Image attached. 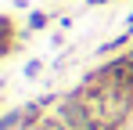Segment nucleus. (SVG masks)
I'll return each mask as SVG.
<instances>
[{
	"instance_id": "nucleus-1",
	"label": "nucleus",
	"mask_w": 133,
	"mask_h": 130,
	"mask_svg": "<svg viewBox=\"0 0 133 130\" xmlns=\"http://www.w3.org/2000/svg\"><path fill=\"white\" fill-rule=\"evenodd\" d=\"M4 54H11L15 51V18L11 15H4V47H0Z\"/></svg>"
},
{
	"instance_id": "nucleus-2",
	"label": "nucleus",
	"mask_w": 133,
	"mask_h": 130,
	"mask_svg": "<svg viewBox=\"0 0 133 130\" xmlns=\"http://www.w3.org/2000/svg\"><path fill=\"white\" fill-rule=\"evenodd\" d=\"M47 22H50V15H47V11H32V15L25 18V29H29V33H36V29H43Z\"/></svg>"
},
{
	"instance_id": "nucleus-3",
	"label": "nucleus",
	"mask_w": 133,
	"mask_h": 130,
	"mask_svg": "<svg viewBox=\"0 0 133 130\" xmlns=\"http://www.w3.org/2000/svg\"><path fill=\"white\" fill-rule=\"evenodd\" d=\"M36 130H72V127H65V123H61L54 112H47V119H43V123H40Z\"/></svg>"
},
{
	"instance_id": "nucleus-4",
	"label": "nucleus",
	"mask_w": 133,
	"mask_h": 130,
	"mask_svg": "<svg viewBox=\"0 0 133 130\" xmlns=\"http://www.w3.org/2000/svg\"><path fill=\"white\" fill-rule=\"evenodd\" d=\"M40 72H43V62H29V65H25V76H29V80L40 76Z\"/></svg>"
},
{
	"instance_id": "nucleus-5",
	"label": "nucleus",
	"mask_w": 133,
	"mask_h": 130,
	"mask_svg": "<svg viewBox=\"0 0 133 130\" xmlns=\"http://www.w3.org/2000/svg\"><path fill=\"white\" fill-rule=\"evenodd\" d=\"M87 4H108V0H87Z\"/></svg>"
}]
</instances>
